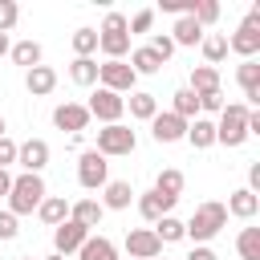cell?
I'll return each mask as SVG.
<instances>
[{
  "mask_svg": "<svg viewBox=\"0 0 260 260\" xmlns=\"http://www.w3.org/2000/svg\"><path fill=\"white\" fill-rule=\"evenodd\" d=\"M150 24H154V8H138L130 20H126V28H130V37L134 32H150Z\"/></svg>",
  "mask_w": 260,
  "mask_h": 260,
  "instance_id": "38",
  "label": "cell"
},
{
  "mask_svg": "<svg viewBox=\"0 0 260 260\" xmlns=\"http://www.w3.org/2000/svg\"><path fill=\"white\" fill-rule=\"evenodd\" d=\"M126 110H130V118L150 122V118L158 114V98H154V93H146V89H134V93L126 98Z\"/></svg>",
  "mask_w": 260,
  "mask_h": 260,
  "instance_id": "21",
  "label": "cell"
},
{
  "mask_svg": "<svg viewBox=\"0 0 260 260\" xmlns=\"http://www.w3.org/2000/svg\"><path fill=\"white\" fill-rule=\"evenodd\" d=\"M98 85L122 98V93H134L138 77H134V69H130L126 61H102V65H98Z\"/></svg>",
  "mask_w": 260,
  "mask_h": 260,
  "instance_id": "6",
  "label": "cell"
},
{
  "mask_svg": "<svg viewBox=\"0 0 260 260\" xmlns=\"http://www.w3.org/2000/svg\"><path fill=\"white\" fill-rule=\"evenodd\" d=\"M69 45H73L77 57H93V53H98V28H77V32L69 37Z\"/></svg>",
  "mask_w": 260,
  "mask_h": 260,
  "instance_id": "35",
  "label": "cell"
},
{
  "mask_svg": "<svg viewBox=\"0 0 260 260\" xmlns=\"http://www.w3.org/2000/svg\"><path fill=\"white\" fill-rule=\"evenodd\" d=\"M228 215H236V219H252L256 211H260V195H252L248 187H240V191H232L228 195Z\"/></svg>",
  "mask_w": 260,
  "mask_h": 260,
  "instance_id": "19",
  "label": "cell"
},
{
  "mask_svg": "<svg viewBox=\"0 0 260 260\" xmlns=\"http://www.w3.org/2000/svg\"><path fill=\"white\" fill-rule=\"evenodd\" d=\"M223 228H228V207H223L219 199H207V203H199V207L191 211V219L183 223V240L207 244V240H215Z\"/></svg>",
  "mask_w": 260,
  "mask_h": 260,
  "instance_id": "1",
  "label": "cell"
},
{
  "mask_svg": "<svg viewBox=\"0 0 260 260\" xmlns=\"http://www.w3.org/2000/svg\"><path fill=\"white\" fill-rule=\"evenodd\" d=\"M228 53H240L244 61H252V57L260 53V28H252V24H240V28L228 37Z\"/></svg>",
  "mask_w": 260,
  "mask_h": 260,
  "instance_id": "14",
  "label": "cell"
},
{
  "mask_svg": "<svg viewBox=\"0 0 260 260\" xmlns=\"http://www.w3.org/2000/svg\"><path fill=\"white\" fill-rule=\"evenodd\" d=\"M134 203V187L126 183V179H110L106 187H102V207L106 211H126Z\"/></svg>",
  "mask_w": 260,
  "mask_h": 260,
  "instance_id": "16",
  "label": "cell"
},
{
  "mask_svg": "<svg viewBox=\"0 0 260 260\" xmlns=\"http://www.w3.org/2000/svg\"><path fill=\"white\" fill-rule=\"evenodd\" d=\"M191 16H195L199 28H207V24L219 20V4H215V0H195V12H191Z\"/></svg>",
  "mask_w": 260,
  "mask_h": 260,
  "instance_id": "36",
  "label": "cell"
},
{
  "mask_svg": "<svg viewBox=\"0 0 260 260\" xmlns=\"http://www.w3.org/2000/svg\"><path fill=\"white\" fill-rule=\"evenodd\" d=\"M126 65L134 69V77H146V73H158V69H162V61H158L146 45H142V49H130V61H126Z\"/></svg>",
  "mask_w": 260,
  "mask_h": 260,
  "instance_id": "30",
  "label": "cell"
},
{
  "mask_svg": "<svg viewBox=\"0 0 260 260\" xmlns=\"http://www.w3.org/2000/svg\"><path fill=\"white\" fill-rule=\"evenodd\" d=\"M37 215H41V223L57 228V223H65V219H69V199H65V195H45V199H41V207H37Z\"/></svg>",
  "mask_w": 260,
  "mask_h": 260,
  "instance_id": "20",
  "label": "cell"
},
{
  "mask_svg": "<svg viewBox=\"0 0 260 260\" xmlns=\"http://www.w3.org/2000/svg\"><path fill=\"white\" fill-rule=\"evenodd\" d=\"M85 240H89V228H81L77 219H65V223H57V228H53V252H57V256L77 252Z\"/></svg>",
  "mask_w": 260,
  "mask_h": 260,
  "instance_id": "10",
  "label": "cell"
},
{
  "mask_svg": "<svg viewBox=\"0 0 260 260\" xmlns=\"http://www.w3.org/2000/svg\"><path fill=\"white\" fill-rule=\"evenodd\" d=\"M167 37L175 41V49H179V45H199V41H203V28L195 24V16H179L175 28H171Z\"/></svg>",
  "mask_w": 260,
  "mask_h": 260,
  "instance_id": "25",
  "label": "cell"
},
{
  "mask_svg": "<svg viewBox=\"0 0 260 260\" xmlns=\"http://www.w3.org/2000/svg\"><path fill=\"white\" fill-rule=\"evenodd\" d=\"M199 49H203V57H207V65L215 69L223 57H228V32H203V41H199Z\"/></svg>",
  "mask_w": 260,
  "mask_h": 260,
  "instance_id": "28",
  "label": "cell"
},
{
  "mask_svg": "<svg viewBox=\"0 0 260 260\" xmlns=\"http://www.w3.org/2000/svg\"><path fill=\"white\" fill-rule=\"evenodd\" d=\"M77 256H81V260H118V248H114V240H106V236H89V240L77 248Z\"/></svg>",
  "mask_w": 260,
  "mask_h": 260,
  "instance_id": "24",
  "label": "cell"
},
{
  "mask_svg": "<svg viewBox=\"0 0 260 260\" xmlns=\"http://www.w3.org/2000/svg\"><path fill=\"white\" fill-rule=\"evenodd\" d=\"M171 98H175V102H171V114H179L183 122H191V118H199V98H195V93H191L187 85H183V89H175Z\"/></svg>",
  "mask_w": 260,
  "mask_h": 260,
  "instance_id": "32",
  "label": "cell"
},
{
  "mask_svg": "<svg viewBox=\"0 0 260 260\" xmlns=\"http://www.w3.org/2000/svg\"><path fill=\"white\" fill-rule=\"evenodd\" d=\"M16 162L24 167V175H41V171L49 167V142H45V138L16 142Z\"/></svg>",
  "mask_w": 260,
  "mask_h": 260,
  "instance_id": "9",
  "label": "cell"
},
{
  "mask_svg": "<svg viewBox=\"0 0 260 260\" xmlns=\"http://www.w3.org/2000/svg\"><path fill=\"white\" fill-rule=\"evenodd\" d=\"M187 89H191L195 98H199V93H215V89H219V69H211V65H195Z\"/></svg>",
  "mask_w": 260,
  "mask_h": 260,
  "instance_id": "26",
  "label": "cell"
},
{
  "mask_svg": "<svg viewBox=\"0 0 260 260\" xmlns=\"http://www.w3.org/2000/svg\"><path fill=\"white\" fill-rule=\"evenodd\" d=\"M150 232L158 236V244H179V240H183V219H175V215H162V219H158Z\"/></svg>",
  "mask_w": 260,
  "mask_h": 260,
  "instance_id": "34",
  "label": "cell"
},
{
  "mask_svg": "<svg viewBox=\"0 0 260 260\" xmlns=\"http://www.w3.org/2000/svg\"><path fill=\"white\" fill-rule=\"evenodd\" d=\"M16 232H20L16 228V215L12 211H0V240H16Z\"/></svg>",
  "mask_w": 260,
  "mask_h": 260,
  "instance_id": "42",
  "label": "cell"
},
{
  "mask_svg": "<svg viewBox=\"0 0 260 260\" xmlns=\"http://www.w3.org/2000/svg\"><path fill=\"white\" fill-rule=\"evenodd\" d=\"M183 171H175V167H167V171H158V179H154V191L162 195V199H175L179 203V195H183Z\"/></svg>",
  "mask_w": 260,
  "mask_h": 260,
  "instance_id": "27",
  "label": "cell"
},
{
  "mask_svg": "<svg viewBox=\"0 0 260 260\" xmlns=\"http://www.w3.org/2000/svg\"><path fill=\"white\" fill-rule=\"evenodd\" d=\"M8 49H12V41H8V32H0V57H4Z\"/></svg>",
  "mask_w": 260,
  "mask_h": 260,
  "instance_id": "46",
  "label": "cell"
},
{
  "mask_svg": "<svg viewBox=\"0 0 260 260\" xmlns=\"http://www.w3.org/2000/svg\"><path fill=\"white\" fill-rule=\"evenodd\" d=\"M24 89H28L32 98L53 93V89H57V69H49V65H32V69L24 73Z\"/></svg>",
  "mask_w": 260,
  "mask_h": 260,
  "instance_id": "18",
  "label": "cell"
},
{
  "mask_svg": "<svg viewBox=\"0 0 260 260\" xmlns=\"http://www.w3.org/2000/svg\"><path fill=\"white\" fill-rule=\"evenodd\" d=\"M146 49H150V53H154V57H158V61H162V65H167V61H171V57H175V41H171V37H167V32H154V37H150V45H146Z\"/></svg>",
  "mask_w": 260,
  "mask_h": 260,
  "instance_id": "37",
  "label": "cell"
},
{
  "mask_svg": "<svg viewBox=\"0 0 260 260\" xmlns=\"http://www.w3.org/2000/svg\"><path fill=\"white\" fill-rule=\"evenodd\" d=\"M8 57H12L16 65H24V73H28L32 65H41V57H45V49H41L37 41H16V45L8 49Z\"/></svg>",
  "mask_w": 260,
  "mask_h": 260,
  "instance_id": "29",
  "label": "cell"
},
{
  "mask_svg": "<svg viewBox=\"0 0 260 260\" xmlns=\"http://www.w3.org/2000/svg\"><path fill=\"white\" fill-rule=\"evenodd\" d=\"M248 106L244 102H232V106H223L219 110V122H215V142H223V146H244L248 142Z\"/></svg>",
  "mask_w": 260,
  "mask_h": 260,
  "instance_id": "4",
  "label": "cell"
},
{
  "mask_svg": "<svg viewBox=\"0 0 260 260\" xmlns=\"http://www.w3.org/2000/svg\"><path fill=\"white\" fill-rule=\"evenodd\" d=\"M12 162H16V142L4 134V138H0V171H8Z\"/></svg>",
  "mask_w": 260,
  "mask_h": 260,
  "instance_id": "41",
  "label": "cell"
},
{
  "mask_svg": "<svg viewBox=\"0 0 260 260\" xmlns=\"http://www.w3.org/2000/svg\"><path fill=\"white\" fill-rule=\"evenodd\" d=\"M134 146H138V134L126 126V122H114V126H102L98 130V154L102 158H122V154H134Z\"/></svg>",
  "mask_w": 260,
  "mask_h": 260,
  "instance_id": "5",
  "label": "cell"
},
{
  "mask_svg": "<svg viewBox=\"0 0 260 260\" xmlns=\"http://www.w3.org/2000/svg\"><path fill=\"white\" fill-rule=\"evenodd\" d=\"M126 252L134 260H158L162 256V244H158V236L150 228H130L126 232Z\"/></svg>",
  "mask_w": 260,
  "mask_h": 260,
  "instance_id": "11",
  "label": "cell"
},
{
  "mask_svg": "<svg viewBox=\"0 0 260 260\" xmlns=\"http://www.w3.org/2000/svg\"><path fill=\"white\" fill-rule=\"evenodd\" d=\"M187 142H191L195 150L215 146V122H211V118H191V122H187Z\"/></svg>",
  "mask_w": 260,
  "mask_h": 260,
  "instance_id": "22",
  "label": "cell"
},
{
  "mask_svg": "<svg viewBox=\"0 0 260 260\" xmlns=\"http://www.w3.org/2000/svg\"><path fill=\"white\" fill-rule=\"evenodd\" d=\"M45 260H65V256H57V252H53V256H45Z\"/></svg>",
  "mask_w": 260,
  "mask_h": 260,
  "instance_id": "47",
  "label": "cell"
},
{
  "mask_svg": "<svg viewBox=\"0 0 260 260\" xmlns=\"http://www.w3.org/2000/svg\"><path fill=\"white\" fill-rule=\"evenodd\" d=\"M187 260H219V256H215V252H211L207 244H195V248L187 252Z\"/></svg>",
  "mask_w": 260,
  "mask_h": 260,
  "instance_id": "43",
  "label": "cell"
},
{
  "mask_svg": "<svg viewBox=\"0 0 260 260\" xmlns=\"http://www.w3.org/2000/svg\"><path fill=\"white\" fill-rule=\"evenodd\" d=\"M77 183L85 191H102L110 183V162L98 150H81V158H77Z\"/></svg>",
  "mask_w": 260,
  "mask_h": 260,
  "instance_id": "7",
  "label": "cell"
},
{
  "mask_svg": "<svg viewBox=\"0 0 260 260\" xmlns=\"http://www.w3.org/2000/svg\"><path fill=\"white\" fill-rule=\"evenodd\" d=\"M20 20V8L12 0H0V32H12V24Z\"/></svg>",
  "mask_w": 260,
  "mask_h": 260,
  "instance_id": "39",
  "label": "cell"
},
{
  "mask_svg": "<svg viewBox=\"0 0 260 260\" xmlns=\"http://www.w3.org/2000/svg\"><path fill=\"white\" fill-rule=\"evenodd\" d=\"M98 49L106 53V61H126L130 53V28L122 12H106L102 28H98Z\"/></svg>",
  "mask_w": 260,
  "mask_h": 260,
  "instance_id": "2",
  "label": "cell"
},
{
  "mask_svg": "<svg viewBox=\"0 0 260 260\" xmlns=\"http://www.w3.org/2000/svg\"><path fill=\"white\" fill-rule=\"evenodd\" d=\"M45 195L49 191H45V179L41 175H16L12 179V191H8V211L12 215H32Z\"/></svg>",
  "mask_w": 260,
  "mask_h": 260,
  "instance_id": "3",
  "label": "cell"
},
{
  "mask_svg": "<svg viewBox=\"0 0 260 260\" xmlns=\"http://www.w3.org/2000/svg\"><path fill=\"white\" fill-rule=\"evenodd\" d=\"M85 110H89V118H98V122H106V126H114V122H122V114H126V98H118V93H110V89H93V98L85 102Z\"/></svg>",
  "mask_w": 260,
  "mask_h": 260,
  "instance_id": "8",
  "label": "cell"
},
{
  "mask_svg": "<svg viewBox=\"0 0 260 260\" xmlns=\"http://www.w3.org/2000/svg\"><path fill=\"white\" fill-rule=\"evenodd\" d=\"M236 252L240 260H260V228H244L236 236Z\"/></svg>",
  "mask_w": 260,
  "mask_h": 260,
  "instance_id": "33",
  "label": "cell"
},
{
  "mask_svg": "<svg viewBox=\"0 0 260 260\" xmlns=\"http://www.w3.org/2000/svg\"><path fill=\"white\" fill-rule=\"evenodd\" d=\"M150 134H154V142H183V138H187V122H183L179 114H171V110H167V114L158 110V114L150 118Z\"/></svg>",
  "mask_w": 260,
  "mask_h": 260,
  "instance_id": "13",
  "label": "cell"
},
{
  "mask_svg": "<svg viewBox=\"0 0 260 260\" xmlns=\"http://www.w3.org/2000/svg\"><path fill=\"white\" fill-rule=\"evenodd\" d=\"M53 126H57V130H69V134H81V130L89 126V110H85L81 102H61V106L53 110Z\"/></svg>",
  "mask_w": 260,
  "mask_h": 260,
  "instance_id": "12",
  "label": "cell"
},
{
  "mask_svg": "<svg viewBox=\"0 0 260 260\" xmlns=\"http://www.w3.org/2000/svg\"><path fill=\"white\" fill-rule=\"evenodd\" d=\"M20 260H32V256H20Z\"/></svg>",
  "mask_w": 260,
  "mask_h": 260,
  "instance_id": "49",
  "label": "cell"
},
{
  "mask_svg": "<svg viewBox=\"0 0 260 260\" xmlns=\"http://www.w3.org/2000/svg\"><path fill=\"white\" fill-rule=\"evenodd\" d=\"M4 130H8V126H4V118H0V138H4Z\"/></svg>",
  "mask_w": 260,
  "mask_h": 260,
  "instance_id": "48",
  "label": "cell"
},
{
  "mask_svg": "<svg viewBox=\"0 0 260 260\" xmlns=\"http://www.w3.org/2000/svg\"><path fill=\"white\" fill-rule=\"evenodd\" d=\"M199 110L203 114H219L223 110V93L215 89V93H199Z\"/></svg>",
  "mask_w": 260,
  "mask_h": 260,
  "instance_id": "40",
  "label": "cell"
},
{
  "mask_svg": "<svg viewBox=\"0 0 260 260\" xmlns=\"http://www.w3.org/2000/svg\"><path fill=\"white\" fill-rule=\"evenodd\" d=\"M8 191H12V175H8V171H0V195H8Z\"/></svg>",
  "mask_w": 260,
  "mask_h": 260,
  "instance_id": "45",
  "label": "cell"
},
{
  "mask_svg": "<svg viewBox=\"0 0 260 260\" xmlns=\"http://www.w3.org/2000/svg\"><path fill=\"white\" fill-rule=\"evenodd\" d=\"M102 215H106V207H102L98 199H77V203H69V219H77L81 228H98Z\"/></svg>",
  "mask_w": 260,
  "mask_h": 260,
  "instance_id": "23",
  "label": "cell"
},
{
  "mask_svg": "<svg viewBox=\"0 0 260 260\" xmlns=\"http://www.w3.org/2000/svg\"><path fill=\"white\" fill-rule=\"evenodd\" d=\"M69 81H73V85H98V61H93V57H73Z\"/></svg>",
  "mask_w": 260,
  "mask_h": 260,
  "instance_id": "31",
  "label": "cell"
},
{
  "mask_svg": "<svg viewBox=\"0 0 260 260\" xmlns=\"http://www.w3.org/2000/svg\"><path fill=\"white\" fill-rule=\"evenodd\" d=\"M236 81H240V89H244V106L252 110L256 102H260V61L252 57V61H244V65H236Z\"/></svg>",
  "mask_w": 260,
  "mask_h": 260,
  "instance_id": "15",
  "label": "cell"
},
{
  "mask_svg": "<svg viewBox=\"0 0 260 260\" xmlns=\"http://www.w3.org/2000/svg\"><path fill=\"white\" fill-rule=\"evenodd\" d=\"M134 203H138V215H142L146 223H158V219L171 215V207H175V199H162L158 191H142Z\"/></svg>",
  "mask_w": 260,
  "mask_h": 260,
  "instance_id": "17",
  "label": "cell"
},
{
  "mask_svg": "<svg viewBox=\"0 0 260 260\" xmlns=\"http://www.w3.org/2000/svg\"><path fill=\"white\" fill-rule=\"evenodd\" d=\"M248 191H252V195L260 191V162H252V167H248Z\"/></svg>",
  "mask_w": 260,
  "mask_h": 260,
  "instance_id": "44",
  "label": "cell"
}]
</instances>
